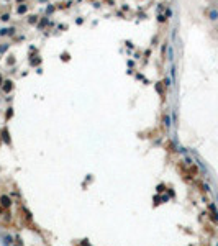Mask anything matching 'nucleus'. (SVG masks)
<instances>
[{"instance_id":"4","label":"nucleus","mask_w":218,"mask_h":246,"mask_svg":"<svg viewBox=\"0 0 218 246\" xmlns=\"http://www.w3.org/2000/svg\"><path fill=\"white\" fill-rule=\"evenodd\" d=\"M0 82H2V77H0Z\"/></svg>"},{"instance_id":"3","label":"nucleus","mask_w":218,"mask_h":246,"mask_svg":"<svg viewBox=\"0 0 218 246\" xmlns=\"http://www.w3.org/2000/svg\"><path fill=\"white\" fill-rule=\"evenodd\" d=\"M5 84H7V85H5L3 89H5V92H8V90H10V84H12V82H5Z\"/></svg>"},{"instance_id":"1","label":"nucleus","mask_w":218,"mask_h":246,"mask_svg":"<svg viewBox=\"0 0 218 246\" xmlns=\"http://www.w3.org/2000/svg\"><path fill=\"white\" fill-rule=\"evenodd\" d=\"M207 13L210 15V18H211V20H216V18H218V12H215L213 8H210V10L207 12Z\"/></svg>"},{"instance_id":"2","label":"nucleus","mask_w":218,"mask_h":246,"mask_svg":"<svg viewBox=\"0 0 218 246\" xmlns=\"http://www.w3.org/2000/svg\"><path fill=\"white\" fill-rule=\"evenodd\" d=\"M164 121H166V126H169V125H171V118H169V116H166Z\"/></svg>"}]
</instances>
